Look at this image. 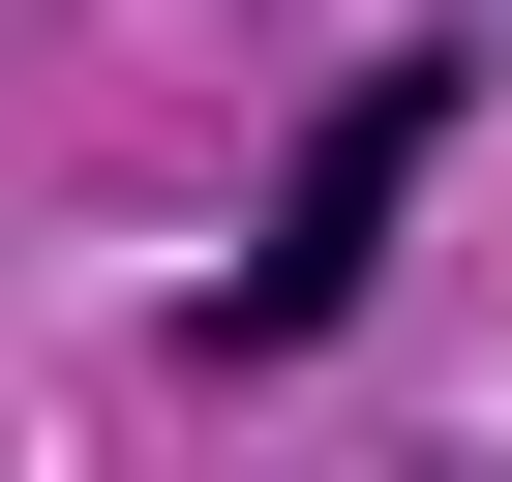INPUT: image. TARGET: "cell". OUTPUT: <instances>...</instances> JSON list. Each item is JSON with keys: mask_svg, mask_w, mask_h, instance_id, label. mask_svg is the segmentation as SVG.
Masks as SVG:
<instances>
[{"mask_svg": "<svg viewBox=\"0 0 512 482\" xmlns=\"http://www.w3.org/2000/svg\"><path fill=\"white\" fill-rule=\"evenodd\" d=\"M422 121H452V61H362V91H332V151L272 181V241L211 272V362H302V332L362 302V241H392V181H422Z\"/></svg>", "mask_w": 512, "mask_h": 482, "instance_id": "1", "label": "cell"}]
</instances>
